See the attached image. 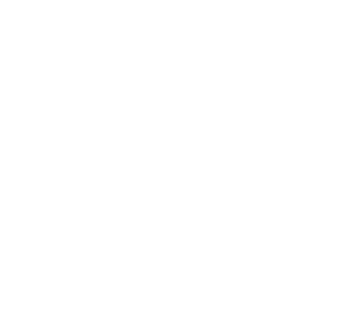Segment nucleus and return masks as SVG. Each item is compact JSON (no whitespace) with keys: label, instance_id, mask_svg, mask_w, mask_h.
<instances>
[]
</instances>
